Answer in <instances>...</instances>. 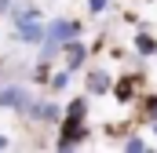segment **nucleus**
<instances>
[{
    "mask_svg": "<svg viewBox=\"0 0 157 153\" xmlns=\"http://www.w3.org/2000/svg\"><path fill=\"white\" fill-rule=\"evenodd\" d=\"M4 146H7V139H4V135H0V150H4Z\"/></svg>",
    "mask_w": 157,
    "mask_h": 153,
    "instance_id": "obj_15",
    "label": "nucleus"
},
{
    "mask_svg": "<svg viewBox=\"0 0 157 153\" xmlns=\"http://www.w3.org/2000/svg\"><path fill=\"white\" fill-rule=\"evenodd\" d=\"M143 88V76L139 73H124L121 80H113V99L117 102H132V95Z\"/></svg>",
    "mask_w": 157,
    "mask_h": 153,
    "instance_id": "obj_3",
    "label": "nucleus"
},
{
    "mask_svg": "<svg viewBox=\"0 0 157 153\" xmlns=\"http://www.w3.org/2000/svg\"><path fill=\"white\" fill-rule=\"evenodd\" d=\"M77 37H80V22H73V18H55L48 26V33H44V40H51L59 47H66L70 40H77Z\"/></svg>",
    "mask_w": 157,
    "mask_h": 153,
    "instance_id": "obj_2",
    "label": "nucleus"
},
{
    "mask_svg": "<svg viewBox=\"0 0 157 153\" xmlns=\"http://www.w3.org/2000/svg\"><path fill=\"white\" fill-rule=\"evenodd\" d=\"M106 91H113V76L106 69H91L88 73V95H106Z\"/></svg>",
    "mask_w": 157,
    "mask_h": 153,
    "instance_id": "obj_8",
    "label": "nucleus"
},
{
    "mask_svg": "<svg viewBox=\"0 0 157 153\" xmlns=\"http://www.w3.org/2000/svg\"><path fill=\"white\" fill-rule=\"evenodd\" d=\"M135 51L139 55H157V37L154 33H135Z\"/></svg>",
    "mask_w": 157,
    "mask_h": 153,
    "instance_id": "obj_9",
    "label": "nucleus"
},
{
    "mask_svg": "<svg viewBox=\"0 0 157 153\" xmlns=\"http://www.w3.org/2000/svg\"><path fill=\"white\" fill-rule=\"evenodd\" d=\"M70 76H73L70 69H62L59 76H51V91H66V88H70Z\"/></svg>",
    "mask_w": 157,
    "mask_h": 153,
    "instance_id": "obj_11",
    "label": "nucleus"
},
{
    "mask_svg": "<svg viewBox=\"0 0 157 153\" xmlns=\"http://www.w3.org/2000/svg\"><path fill=\"white\" fill-rule=\"evenodd\" d=\"M106 4H110V0H88V11H91V15H102Z\"/></svg>",
    "mask_w": 157,
    "mask_h": 153,
    "instance_id": "obj_14",
    "label": "nucleus"
},
{
    "mask_svg": "<svg viewBox=\"0 0 157 153\" xmlns=\"http://www.w3.org/2000/svg\"><path fill=\"white\" fill-rule=\"evenodd\" d=\"M15 26H18V37L26 40V44H44L48 26H40V18H22V22H15Z\"/></svg>",
    "mask_w": 157,
    "mask_h": 153,
    "instance_id": "obj_6",
    "label": "nucleus"
},
{
    "mask_svg": "<svg viewBox=\"0 0 157 153\" xmlns=\"http://www.w3.org/2000/svg\"><path fill=\"white\" fill-rule=\"evenodd\" d=\"M62 55H66V69H70V73H77L80 66L88 62V47L80 44V37H77V40H70V44L62 47Z\"/></svg>",
    "mask_w": 157,
    "mask_h": 153,
    "instance_id": "obj_4",
    "label": "nucleus"
},
{
    "mask_svg": "<svg viewBox=\"0 0 157 153\" xmlns=\"http://www.w3.org/2000/svg\"><path fill=\"white\" fill-rule=\"evenodd\" d=\"M143 110H146V117H150V120L157 124V95H150V99L143 102Z\"/></svg>",
    "mask_w": 157,
    "mask_h": 153,
    "instance_id": "obj_13",
    "label": "nucleus"
},
{
    "mask_svg": "<svg viewBox=\"0 0 157 153\" xmlns=\"http://www.w3.org/2000/svg\"><path fill=\"white\" fill-rule=\"evenodd\" d=\"M124 150L143 153V150H146V139H143V135H132V139H124Z\"/></svg>",
    "mask_w": 157,
    "mask_h": 153,
    "instance_id": "obj_12",
    "label": "nucleus"
},
{
    "mask_svg": "<svg viewBox=\"0 0 157 153\" xmlns=\"http://www.w3.org/2000/svg\"><path fill=\"white\" fill-rule=\"evenodd\" d=\"M29 117H33V120H48V124H51V120H59V117H62V110H59L55 102H48V99H33V102H29Z\"/></svg>",
    "mask_w": 157,
    "mask_h": 153,
    "instance_id": "obj_7",
    "label": "nucleus"
},
{
    "mask_svg": "<svg viewBox=\"0 0 157 153\" xmlns=\"http://www.w3.org/2000/svg\"><path fill=\"white\" fill-rule=\"evenodd\" d=\"M66 117H88V99H84V95L73 99V102L66 106Z\"/></svg>",
    "mask_w": 157,
    "mask_h": 153,
    "instance_id": "obj_10",
    "label": "nucleus"
},
{
    "mask_svg": "<svg viewBox=\"0 0 157 153\" xmlns=\"http://www.w3.org/2000/svg\"><path fill=\"white\" fill-rule=\"evenodd\" d=\"M88 139V128H84V117H62V128L55 135V150H73Z\"/></svg>",
    "mask_w": 157,
    "mask_h": 153,
    "instance_id": "obj_1",
    "label": "nucleus"
},
{
    "mask_svg": "<svg viewBox=\"0 0 157 153\" xmlns=\"http://www.w3.org/2000/svg\"><path fill=\"white\" fill-rule=\"evenodd\" d=\"M29 95L22 91V88H0V106L4 110H29Z\"/></svg>",
    "mask_w": 157,
    "mask_h": 153,
    "instance_id": "obj_5",
    "label": "nucleus"
}]
</instances>
